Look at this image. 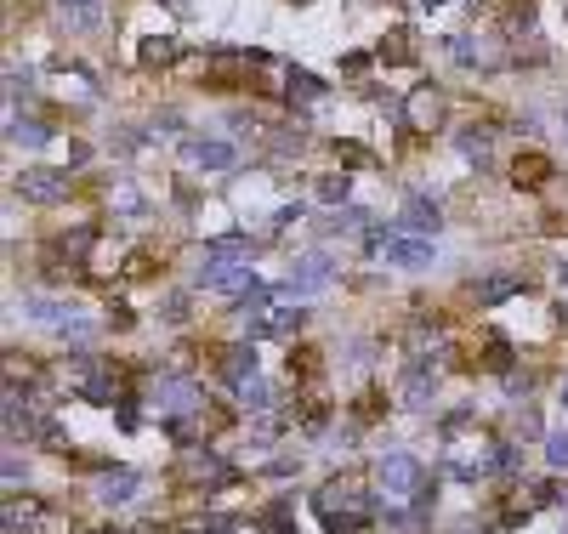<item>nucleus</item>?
Masks as SVG:
<instances>
[{
    "mask_svg": "<svg viewBox=\"0 0 568 534\" xmlns=\"http://www.w3.org/2000/svg\"><path fill=\"white\" fill-rule=\"evenodd\" d=\"M142 69H160V63H171V57H177V40L171 35H154V40H142Z\"/></svg>",
    "mask_w": 568,
    "mask_h": 534,
    "instance_id": "23",
    "label": "nucleus"
},
{
    "mask_svg": "<svg viewBox=\"0 0 568 534\" xmlns=\"http://www.w3.org/2000/svg\"><path fill=\"white\" fill-rule=\"evenodd\" d=\"M114 211H125V216H142L148 205H142V194L131 188V182H120V188H114Z\"/></svg>",
    "mask_w": 568,
    "mask_h": 534,
    "instance_id": "30",
    "label": "nucleus"
},
{
    "mask_svg": "<svg viewBox=\"0 0 568 534\" xmlns=\"http://www.w3.org/2000/svg\"><path fill=\"white\" fill-rule=\"evenodd\" d=\"M517 279H506V273H500V279H472V302L478 307H500V302H512L517 296Z\"/></svg>",
    "mask_w": 568,
    "mask_h": 534,
    "instance_id": "17",
    "label": "nucleus"
},
{
    "mask_svg": "<svg viewBox=\"0 0 568 534\" xmlns=\"http://www.w3.org/2000/svg\"><path fill=\"white\" fill-rule=\"evenodd\" d=\"M302 324H307V307H279V313L267 319V330H262V336H296Z\"/></svg>",
    "mask_w": 568,
    "mask_h": 534,
    "instance_id": "24",
    "label": "nucleus"
},
{
    "mask_svg": "<svg viewBox=\"0 0 568 534\" xmlns=\"http://www.w3.org/2000/svg\"><path fill=\"white\" fill-rule=\"evenodd\" d=\"M296 6H307V0H296Z\"/></svg>",
    "mask_w": 568,
    "mask_h": 534,
    "instance_id": "40",
    "label": "nucleus"
},
{
    "mask_svg": "<svg viewBox=\"0 0 568 534\" xmlns=\"http://www.w3.org/2000/svg\"><path fill=\"white\" fill-rule=\"evenodd\" d=\"M375 478H381V489H387L392 500H404V495H421V489H426V478H421V461H415V455H387V461H381V472H375Z\"/></svg>",
    "mask_w": 568,
    "mask_h": 534,
    "instance_id": "5",
    "label": "nucleus"
},
{
    "mask_svg": "<svg viewBox=\"0 0 568 534\" xmlns=\"http://www.w3.org/2000/svg\"><path fill=\"white\" fill-rule=\"evenodd\" d=\"M239 404H245V410H273V387H267V381H245V387H239Z\"/></svg>",
    "mask_w": 568,
    "mask_h": 534,
    "instance_id": "26",
    "label": "nucleus"
},
{
    "mask_svg": "<svg viewBox=\"0 0 568 534\" xmlns=\"http://www.w3.org/2000/svg\"><path fill=\"white\" fill-rule=\"evenodd\" d=\"M557 404H563V410H568V381H563V398H557Z\"/></svg>",
    "mask_w": 568,
    "mask_h": 534,
    "instance_id": "38",
    "label": "nucleus"
},
{
    "mask_svg": "<svg viewBox=\"0 0 568 534\" xmlns=\"http://www.w3.org/2000/svg\"><path fill=\"white\" fill-rule=\"evenodd\" d=\"M415 6H421V12H432V6H444V0H415Z\"/></svg>",
    "mask_w": 568,
    "mask_h": 534,
    "instance_id": "36",
    "label": "nucleus"
},
{
    "mask_svg": "<svg viewBox=\"0 0 568 534\" xmlns=\"http://www.w3.org/2000/svg\"><path fill=\"white\" fill-rule=\"evenodd\" d=\"M563 125H568V120H563Z\"/></svg>",
    "mask_w": 568,
    "mask_h": 534,
    "instance_id": "41",
    "label": "nucleus"
},
{
    "mask_svg": "<svg viewBox=\"0 0 568 534\" xmlns=\"http://www.w3.org/2000/svg\"><path fill=\"white\" fill-rule=\"evenodd\" d=\"M18 194L29 199V205H57V199H69V171L35 165V171H23L18 177Z\"/></svg>",
    "mask_w": 568,
    "mask_h": 534,
    "instance_id": "4",
    "label": "nucleus"
},
{
    "mask_svg": "<svg viewBox=\"0 0 568 534\" xmlns=\"http://www.w3.org/2000/svg\"><path fill=\"white\" fill-rule=\"evenodd\" d=\"M205 262H222V267H250V239L245 233H222L205 245Z\"/></svg>",
    "mask_w": 568,
    "mask_h": 534,
    "instance_id": "13",
    "label": "nucleus"
},
{
    "mask_svg": "<svg viewBox=\"0 0 568 534\" xmlns=\"http://www.w3.org/2000/svg\"><path fill=\"white\" fill-rule=\"evenodd\" d=\"M137 489H142V478L137 472H108L103 483H97V500H103V506H125V500H137Z\"/></svg>",
    "mask_w": 568,
    "mask_h": 534,
    "instance_id": "14",
    "label": "nucleus"
},
{
    "mask_svg": "<svg viewBox=\"0 0 568 534\" xmlns=\"http://www.w3.org/2000/svg\"><path fill=\"white\" fill-rule=\"evenodd\" d=\"M6 137H12V143H23V148H46V143H52V125H46V120H23V114H12Z\"/></svg>",
    "mask_w": 568,
    "mask_h": 534,
    "instance_id": "19",
    "label": "nucleus"
},
{
    "mask_svg": "<svg viewBox=\"0 0 568 534\" xmlns=\"http://www.w3.org/2000/svg\"><path fill=\"white\" fill-rule=\"evenodd\" d=\"M432 398H438V370H432V358H415L404 375V404L409 410H426Z\"/></svg>",
    "mask_w": 568,
    "mask_h": 534,
    "instance_id": "10",
    "label": "nucleus"
},
{
    "mask_svg": "<svg viewBox=\"0 0 568 534\" xmlns=\"http://www.w3.org/2000/svg\"><path fill=\"white\" fill-rule=\"evenodd\" d=\"M483 364H489V370H506V364H512V347H506L500 336H489V347H483Z\"/></svg>",
    "mask_w": 568,
    "mask_h": 534,
    "instance_id": "31",
    "label": "nucleus"
},
{
    "mask_svg": "<svg viewBox=\"0 0 568 534\" xmlns=\"http://www.w3.org/2000/svg\"><path fill=\"white\" fill-rule=\"evenodd\" d=\"M347 194H353V177H347V171L319 182V199H324V205H347Z\"/></svg>",
    "mask_w": 568,
    "mask_h": 534,
    "instance_id": "28",
    "label": "nucleus"
},
{
    "mask_svg": "<svg viewBox=\"0 0 568 534\" xmlns=\"http://www.w3.org/2000/svg\"><path fill=\"white\" fill-rule=\"evenodd\" d=\"M313 506H319L330 534H358L370 517H381V506H375L364 489H353V483H324L319 495H313Z\"/></svg>",
    "mask_w": 568,
    "mask_h": 534,
    "instance_id": "1",
    "label": "nucleus"
},
{
    "mask_svg": "<svg viewBox=\"0 0 568 534\" xmlns=\"http://www.w3.org/2000/svg\"><path fill=\"white\" fill-rule=\"evenodd\" d=\"M160 319H165V324H182V319H188V296H165Z\"/></svg>",
    "mask_w": 568,
    "mask_h": 534,
    "instance_id": "32",
    "label": "nucleus"
},
{
    "mask_svg": "<svg viewBox=\"0 0 568 534\" xmlns=\"http://www.w3.org/2000/svg\"><path fill=\"white\" fill-rule=\"evenodd\" d=\"M290 375H319V358L307 353V347L302 353H290Z\"/></svg>",
    "mask_w": 568,
    "mask_h": 534,
    "instance_id": "34",
    "label": "nucleus"
},
{
    "mask_svg": "<svg viewBox=\"0 0 568 534\" xmlns=\"http://www.w3.org/2000/svg\"><path fill=\"white\" fill-rule=\"evenodd\" d=\"M489 143H495V131H489V125H478V131H461V137H455V148H461L472 165H489Z\"/></svg>",
    "mask_w": 568,
    "mask_h": 534,
    "instance_id": "20",
    "label": "nucleus"
},
{
    "mask_svg": "<svg viewBox=\"0 0 568 534\" xmlns=\"http://www.w3.org/2000/svg\"><path fill=\"white\" fill-rule=\"evenodd\" d=\"M438 114H444V103H438V91L432 86H421L415 97H409V125H432Z\"/></svg>",
    "mask_w": 568,
    "mask_h": 534,
    "instance_id": "22",
    "label": "nucleus"
},
{
    "mask_svg": "<svg viewBox=\"0 0 568 534\" xmlns=\"http://www.w3.org/2000/svg\"><path fill=\"white\" fill-rule=\"evenodd\" d=\"M466 534H483V529H466Z\"/></svg>",
    "mask_w": 568,
    "mask_h": 534,
    "instance_id": "39",
    "label": "nucleus"
},
{
    "mask_svg": "<svg viewBox=\"0 0 568 534\" xmlns=\"http://www.w3.org/2000/svg\"><path fill=\"white\" fill-rule=\"evenodd\" d=\"M284 80H290V97H302V103H319V97H324V80H319V74H307V69H290V74H284Z\"/></svg>",
    "mask_w": 568,
    "mask_h": 534,
    "instance_id": "25",
    "label": "nucleus"
},
{
    "mask_svg": "<svg viewBox=\"0 0 568 534\" xmlns=\"http://www.w3.org/2000/svg\"><path fill=\"white\" fill-rule=\"evenodd\" d=\"M267 307H273V290H267V285H250L245 296H239V307H233V313L245 319V330H250V336H262V330H267V319H273Z\"/></svg>",
    "mask_w": 568,
    "mask_h": 534,
    "instance_id": "12",
    "label": "nucleus"
},
{
    "mask_svg": "<svg viewBox=\"0 0 568 534\" xmlns=\"http://www.w3.org/2000/svg\"><path fill=\"white\" fill-rule=\"evenodd\" d=\"M546 177H551L546 154H517V160H512V182H517V188H540Z\"/></svg>",
    "mask_w": 568,
    "mask_h": 534,
    "instance_id": "18",
    "label": "nucleus"
},
{
    "mask_svg": "<svg viewBox=\"0 0 568 534\" xmlns=\"http://www.w3.org/2000/svg\"><path fill=\"white\" fill-rule=\"evenodd\" d=\"M57 6H63V23H69L74 35H91L103 23V0H57Z\"/></svg>",
    "mask_w": 568,
    "mask_h": 534,
    "instance_id": "16",
    "label": "nucleus"
},
{
    "mask_svg": "<svg viewBox=\"0 0 568 534\" xmlns=\"http://www.w3.org/2000/svg\"><path fill=\"white\" fill-rule=\"evenodd\" d=\"M381 63H415V35H409V29H387V40H381Z\"/></svg>",
    "mask_w": 568,
    "mask_h": 534,
    "instance_id": "21",
    "label": "nucleus"
},
{
    "mask_svg": "<svg viewBox=\"0 0 568 534\" xmlns=\"http://www.w3.org/2000/svg\"><path fill=\"white\" fill-rule=\"evenodd\" d=\"M302 205H279V211H273V233H284V228H290V222H302Z\"/></svg>",
    "mask_w": 568,
    "mask_h": 534,
    "instance_id": "33",
    "label": "nucleus"
},
{
    "mask_svg": "<svg viewBox=\"0 0 568 534\" xmlns=\"http://www.w3.org/2000/svg\"><path fill=\"white\" fill-rule=\"evenodd\" d=\"M336 285V262L324 256V250H313V256H302V262H290V273H284V296H313V290Z\"/></svg>",
    "mask_w": 568,
    "mask_h": 534,
    "instance_id": "3",
    "label": "nucleus"
},
{
    "mask_svg": "<svg viewBox=\"0 0 568 534\" xmlns=\"http://www.w3.org/2000/svg\"><path fill=\"white\" fill-rule=\"evenodd\" d=\"M409 233H438L444 228V211H438V199H426V194H409L404 199V216H398Z\"/></svg>",
    "mask_w": 568,
    "mask_h": 534,
    "instance_id": "11",
    "label": "nucleus"
},
{
    "mask_svg": "<svg viewBox=\"0 0 568 534\" xmlns=\"http://www.w3.org/2000/svg\"><path fill=\"white\" fill-rule=\"evenodd\" d=\"M194 285H199V290H222V296H245V290L256 285V273H250V267L199 262V267H194Z\"/></svg>",
    "mask_w": 568,
    "mask_h": 534,
    "instance_id": "7",
    "label": "nucleus"
},
{
    "mask_svg": "<svg viewBox=\"0 0 568 534\" xmlns=\"http://www.w3.org/2000/svg\"><path fill=\"white\" fill-rule=\"evenodd\" d=\"M233 160H239V148L228 137H188L182 143V165L199 177H222V171H233Z\"/></svg>",
    "mask_w": 568,
    "mask_h": 534,
    "instance_id": "2",
    "label": "nucleus"
},
{
    "mask_svg": "<svg viewBox=\"0 0 568 534\" xmlns=\"http://www.w3.org/2000/svg\"><path fill=\"white\" fill-rule=\"evenodd\" d=\"M546 461L557 466V472H568V427H551L546 432Z\"/></svg>",
    "mask_w": 568,
    "mask_h": 534,
    "instance_id": "27",
    "label": "nucleus"
},
{
    "mask_svg": "<svg viewBox=\"0 0 568 534\" xmlns=\"http://www.w3.org/2000/svg\"><path fill=\"white\" fill-rule=\"evenodd\" d=\"M23 478H29V472H23V461H18V455H6V489H12V495H18Z\"/></svg>",
    "mask_w": 568,
    "mask_h": 534,
    "instance_id": "35",
    "label": "nucleus"
},
{
    "mask_svg": "<svg viewBox=\"0 0 568 534\" xmlns=\"http://www.w3.org/2000/svg\"><path fill=\"white\" fill-rule=\"evenodd\" d=\"M182 478H188V483H233L239 472H233L222 455H211V449H188V461H182Z\"/></svg>",
    "mask_w": 568,
    "mask_h": 534,
    "instance_id": "9",
    "label": "nucleus"
},
{
    "mask_svg": "<svg viewBox=\"0 0 568 534\" xmlns=\"http://www.w3.org/2000/svg\"><path fill=\"white\" fill-rule=\"evenodd\" d=\"M273 534H302V529H290V523H279V529H273Z\"/></svg>",
    "mask_w": 568,
    "mask_h": 534,
    "instance_id": "37",
    "label": "nucleus"
},
{
    "mask_svg": "<svg viewBox=\"0 0 568 534\" xmlns=\"http://www.w3.org/2000/svg\"><path fill=\"white\" fill-rule=\"evenodd\" d=\"M256 364H262V353H256V341H239V347H222V381H228L233 392L245 387V381H256Z\"/></svg>",
    "mask_w": 568,
    "mask_h": 534,
    "instance_id": "8",
    "label": "nucleus"
},
{
    "mask_svg": "<svg viewBox=\"0 0 568 534\" xmlns=\"http://www.w3.org/2000/svg\"><path fill=\"white\" fill-rule=\"evenodd\" d=\"M381 256H387L392 267H404V273H421V267H432V262H438L432 239H421V233H392Z\"/></svg>",
    "mask_w": 568,
    "mask_h": 534,
    "instance_id": "6",
    "label": "nucleus"
},
{
    "mask_svg": "<svg viewBox=\"0 0 568 534\" xmlns=\"http://www.w3.org/2000/svg\"><path fill=\"white\" fill-rule=\"evenodd\" d=\"M154 404H160L165 415L194 410V404H199V387H194V381H160V387H154Z\"/></svg>",
    "mask_w": 568,
    "mask_h": 534,
    "instance_id": "15",
    "label": "nucleus"
},
{
    "mask_svg": "<svg viewBox=\"0 0 568 534\" xmlns=\"http://www.w3.org/2000/svg\"><path fill=\"white\" fill-rule=\"evenodd\" d=\"M91 245H97V228H74V239H63V256H69V262H86Z\"/></svg>",
    "mask_w": 568,
    "mask_h": 534,
    "instance_id": "29",
    "label": "nucleus"
}]
</instances>
